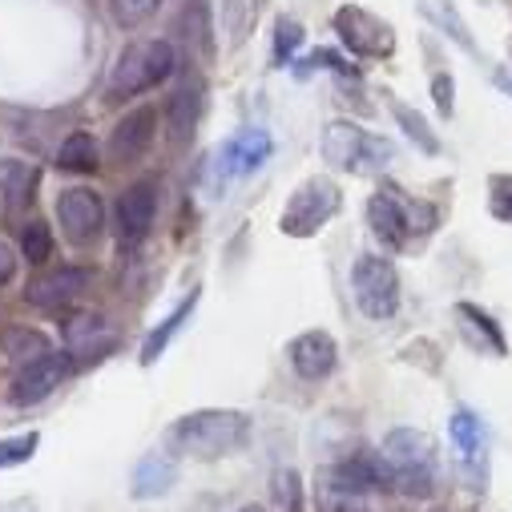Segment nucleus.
<instances>
[{"label":"nucleus","mask_w":512,"mask_h":512,"mask_svg":"<svg viewBox=\"0 0 512 512\" xmlns=\"http://www.w3.org/2000/svg\"><path fill=\"white\" fill-rule=\"evenodd\" d=\"M250 440V420L234 408H202L182 416L170 432H166V448L190 460H222L242 452Z\"/></svg>","instance_id":"f257e3e1"},{"label":"nucleus","mask_w":512,"mask_h":512,"mask_svg":"<svg viewBox=\"0 0 512 512\" xmlns=\"http://www.w3.org/2000/svg\"><path fill=\"white\" fill-rule=\"evenodd\" d=\"M436 222H440L436 206L408 198L400 186H379L367 198V226H371V234L388 250H404L412 238L432 234Z\"/></svg>","instance_id":"f03ea898"},{"label":"nucleus","mask_w":512,"mask_h":512,"mask_svg":"<svg viewBox=\"0 0 512 512\" xmlns=\"http://www.w3.org/2000/svg\"><path fill=\"white\" fill-rule=\"evenodd\" d=\"M383 460L392 468V480L404 496H432L440 480V452L436 440L420 428H396L383 436Z\"/></svg>","instance_id":"7ed1b4c3"},{"label":"nucleus","mask_w":512,"mask_h":512,"mask_svg":"<svg viewBox=\"0 0 512 512\" xmlns=\"http://www.w3.org/2000/svg\"><path fill=\"white\" fill-rule=\"evenodd\" d=\"M178 65V53L170 41H134L125 45L109 69V81H105V97L109 101H125V97H138V93H150L158 89Z\"/></svg>","instance_id":"20e7f679"},{"label":"nucleus","mask_w":512,"mask_h":512,"mask_svg":"<svg viewBox=\"0 0 512 512\" xmlns=\"http://www.w3.org/2000/svg\"><path fill=\"white\" fill-rule=\"evenodd\" d=\"M319 154L331 170L343 174H379L388 170V162L396 158V146L388 138L367 134L355 121H331L323 138H319Z\"/></svg>","instance_id":"39448f33"},{"label":"nucleus","mask_w":512,"mask_h":512,"mask_svg":"<svg viewBox=\"0 0 512 512\" xmlns=\"http://www.w3.org/2000/svg\"><path fill=\"white\" fill-rule=\"evenodd\" d=\"M343 206V190L331 182V178H307L295 186V194L287 198L283 206V218H279V230L287 238H315Z\"/></svg>","instance_id":"423d86ee"},{"label":"nucleus","mask_w":512,"mask_h":512,"mask_svg":"<svg viewBox=\"0 0 512 512\" xmlns=\"http://www.w3.org/2000/svg\"><path fill=\"white\" fill-rule=\"evenodd\" d=\"M271 154H275V142H271L267 130H238L234 138H226V142L218 146L210 170H206L214 198H222L226 186L250 178L254 170H263V166L271 162Z\"/></svg>","instance_id":"0eeeda50"},{"label":"nucleus","mask_w":512,"mask_h":512,"mask_svg":"<svg viewBox=\"0 0 512 512\" xmlns=\"http://www.w3.org/2000/svg\"><path fill=\"white\" fill-rule=\"evenodd\" d=\"M351 295L367 319H392L400 311V271L383 254H359L351 267Z\"/></svg>","instance_id":"6e6552de"},{"label":"nucleus","mask_w":512,"mask_h":512,"mask_svg":"<svg viewBox=\"0 0 512 512\" xmlns=\"http://www.w3.org/2000/svg\"><path fill=\"white\" fill-rule=\"evenodd\" d=\"M154 218H158V182L142 178L134 186H125L117 206H113V230H117V246L121 254L138 250L150 230H154Z\"/></svg>","instance_id":"1a4fd4ad"},{"label":"nucleus","mask_w":512,"mask_h":512,"mask_svg":"<svg viewBox=\"0 0 512 512\" xmlns=\"http://www.w3.org/2000/svg\"><path fill=\"white\" fill-rule=\"evenodd\" d=\"M335 33H339L343 49H351L355 57H367V61H383L396 53V29L359 5H343L335 13Z\"/></svg>","instance_id":"9d476101"},{"label":"nucleus","mask_w":512,"mask_h":512,"mask_svg":"<svg viewBox=\"0 0 512 512\" xmlns=\"http://www.w3.org/2000/svg\"><path fill=\"white\" fill-rule=\"evenodd\" d=\"M73 355L69 351H49V355H41V359H33V363H25V367H17V375H13V388H9V400L17 404V408H33V404H45L61 383L73 375Z\"/></svg>","instance_id":"9b49d317"},{"label":"nucleus","mask_w":512,"mask_h":512,"mask_svg":"<svg viewBox=\"0 0 512 512\" xmlns=\"http://www.w3.org/2000/svg\"><path fill=\"white\" fill-rule=\"evenodd\" d=\"M448 436H452V448H456L460 476L468 480L472 492H484L488 488V432H484L480 416H472L468 408H460L448 420Z\"/></svg>","instance_id":"f8f14e48"},{"label":"nucleus","mask_w":512,"mask_h":512,"mask_svg":"<svg viewBox=\"0 0 512 512\" xmlns=\"http://www.w3.org/2000/svg\"><path fill=\"white\" fill-rule=\"evenodd\" d=\"M57 222H61V234L73 242V246H93L105 230V206H101V194L89 190V186H73V190H61L57 198Z\"/></svg>","instance_id":"ddd939ff"},{"label":"nucleus","mask_w":512,"mask_h":512,"mask_svg":"<svg viewBox=\"0 0 512 512\" xmlns=\"http://www.w3.org/2000/svg\"><path fill=\"white\" fill-rule=\"evenodd\" d=\"M158 138V109L154 105H138L130 109L117 125H113V134H109V158L117 166H130L138 162Z\"/></svg>","instance_id":"4468645a"},{"label":"nucleus","mask_w":512,"mask_h":512,"mask_svg":"<svg viewBox=\"0 0 512 512\" xmlns=\"http://www.w3.org/2000/svg\"><path fill=\"white\" fill-rule=\"evenodd\" d=\"M93 275L85 267H57V271H45L37 275L29 287H25V299L37 307V311H65L73 307L85 291H89Z\"/></svg>","instance_id":"2eb2a0df"},{"label":"nucleus","mask_w":512,"mask_h":512,"mask_svg":"<svg viewBox=\"0 0 512 512\" xmlns=\"http://www.w3.org/2000/svg\"><path fill=\"white\" fill-rule=\"evenodd\" d=\"M287 359H291V367H295L299 379L319 383V379H327V375L335 371V363H339V343H335L327 331H303V335H295V339L287 343Z\"/></svg>","instance_id":"dca6fc26"},{"label":"nucleus","mask_w":512,"mask_h":512,"mask_svg":"<svg viewBox=\"0 0 512 512\" xmlns=\"http://www.w3.org/2000/svg\"><path fill=\"white\" fill-rule=\"evenodd\" d=\"M117 347V331L101 315H73L65 323V351L73 363H101Z\"/></svg>","instance_id":"f3484780"},{"label":"nucleus","mask_w":512,"mask_h":512,"mask_svg":"<svg viewBox=\"0 0 512 512\" xmlns=\"http://www.w3.org/2000/svg\"><path fill=\"white\" fill-rule=\"evenodd\" d=\"M178 452H170V448H154V452H146L142 460H138V468H134V480H130V492L138 496V500H158V496H166L174 484H178Z\"/></svg>","instance_id":"a211bd4d"},{"label":"nucleus","mask_w":512,"mask_h":512,"mask_svg":"<svg viewBox=\"0 0 512 512\" xmlns=\"http://www.w3.org/2000/svg\"><path fill=\"white\" fill-rule=\"evenodd\" d=\"M452 315H456L460 335H464L480 355H492V359H504V355H508L504 331H500V323H496L488 311H480L476 303H456Z\"/></svg>","instance_id":"6ab92c4d"},{"label":"nucleus","mask_w":512,"mask_h":512,"mask_svg":"<svg viewBox=\"0 0 512 512\" xmlns=\"http://www.w3.org/2000/svg\"><path fill=\"white\" fill-rule=\"evenodd\" d=\"M315 512H363V492L347 480L339 464L315 472Z\"/></svg>","instance_id":"aec40b11"},{"label":"nucleus","mask_w":512,"mask_h":512,"mask_svg":"<svg viewBox=\"0 0 512 512\" xmlns=\"http://www.w3.org/2000/svg\"><path fill=\"white\" fill-rule=\"evenodd\" d=\"M263 9H267V0H218V29H222V41H226L230 49L246 45L250 33H254V25H259V17H263Z\"/></svg>","instance_id":"412c9836"},{"label":"nucleus","mask_w":512,"mask_h":512,"mask_svg":"<svg viewBox=\"0 0 512 512\" xmlns=\"http://www.w3.org/2000/svg\"><path fill=\"white\" fill-rule=\"evenodd\" d=\"M49 351H53V343H49V335L37 331V327H21V323L0 327V355L13 359L17 367H25V363H33V359H41V355H49Z\"/></svg>","instance_id":"4be33fe9"},{"label":"nucleus","mask_w":512,"mask_h":512,"mask_svg":"<svg viewBox=\"0 0 512 512\" xmlns=\"http://www.w3.org/2000/svg\"><path fill=\"white\" fill-rule=\"evenodd\" d=\"M198 299H202V295H198V291H190V295H186V299H182V303H178V307H174V311H170V315H166V319L146 335V343H142V367H154V363L162 359V351L170 347V339H174V335L186 327V319L194 315Z\"/></svg>","instance_id":"5701e85b"},{"label":"nucleus","mask_w":512,"mask_h":512,"mask_svg":"<svg viewBox=\"0 0 512 512\" xmlns=\"http://www.w3.org/2000/svg\"><path fill=\"white\" fill-rule=\"evenodd\" d=\"M198 113H202V85L198 81H186L174 97H170V138L174 142H186L198 125Z\"/></svg>","instance_id":"b1692460"},{"label":"nucleus","mask_w":512,"mask_h":512,"mask_svg":"<svg viewBox=\"0 0 512 512\" xmlns=\"http://www.w3.org/2000/svg\"><path fill=\"white\" fill-rule=\"evenodd\" d=\"M33 190H37V166L21 158H0V194H5L9 206L33 202Z\"/></svg>","instance_id":"393cba45"},{"label":"nucleus","mask_w":512,"mask_h":512,"mask_svg":"<svg viewBox=\"0 0 512 512\" xmlns=\"http://www.w3.org/2000/svg\"><path fill=\"white\" fill-rule=\"evenodd\" d=\"M97 166H101V150H97L93 134L77 130V134H69V138L61 142V150H57V170H65V174H93Z\"/></svg>","instance_id":"a878e982"},{"label":"nucleus","mask_w":512,"mask_h":512,"mask_svg":"<svg viewBox=\"0 0 512 512\" xmlns=\"http://www.w3.org/2000/svg\"><path fill=\"white\" fill-rule=\"evenodd\" d=\"M388 105H392V113H396V121H400V130H404V134H408L424 154H440V138L432 134V125H428L412 105H404V101H400V97H392V93H388Z\"/></svg>","instance_id":"bb28decb"},{"label":"nucleus","mask_w":512,"mask_h":512,"mask_svg":"<svg viewBox=\"0 0 512 512\" xmlns=\"http://www.w3.org/2000/svg\"><path fill=\"white\" fill-rule=\"evenodd\" d=\"M21 259H25L29 267H45V263L53 259V230H49V222L29 218V222L21 226Z\"/></svg>","instance_id":"cd10ccee"},{"label":"nucleus","mask_w":512,"mask_h":512,"mask_svg":"<svg viewBox=\"0 0 512 512\" xmlns=\"http://www.w3.org/2000/svg\"><path fill=\"white\" fill-rule=\"evenodd\" d=\"M37 448H41V432L37 428L33 432H21V436H5V440H0V472L29 464L37 456Z\"/></svg>","instance_id":"c85d7f7f"},{"label":"nucleus","mask_w":512,"mask_h":512,"mask_svg":"<svg viewBox=\"0 0 512 512\" xmlns=\"http://www.w3.org/2000/svg\"><path fill=\"white\" fill-rule=\"evenodd\" d=\"M105 5H109V17L121 29H138L162 9V0H105Z\"/></svg>","instance_id":"c756f323"},{"label":"nucleus","mask_w":512,"mask_h":512,"mask_svg":"<svg viewBox=\"0 0 512 512\" xmlns=\"http://www.w3.org/2000/svg\"><path fill=\"white\" fill-rule=\"evenodd\" d=\"M488 210L496 222L512 226V174H492L488 178Z\"/></svg>","instance_id":"7c9ffc66"},{"label":"nucleus","mask_w":512,"mask_h":512,"mask_svg":"<svg viewBox=\"0 0 512 512\" xmlns=\"http://www.w3.org/2000/svg\"><path fill=\"white\" fill-rule=\"evenodd\" d=\"M303 45V25L291 21V17H279L275 25V65H287Z\"/></svg>","instance_id":"2f4dec72"},{"label":"nucleus","mask_w":512,"mask_h":512,"mask_svg":"<svg viewBox=\"0 0 512 512\" xmlns=\"http://www.w3.org/2000/svg\"><path fill=\"white\" fill-rule=\"evenodd\" d=\"M275 500L283 512H303V484H299V472L291 468H279L275 472Z\"/></svg>","instance_id":"473e14b6"},{"label":"nucleus","mask_w":512,"mask_h":512,"mask_svg":"<svg viewBox=\"0 0 512 512\" xmlns=\"http://www.w3.org/2000/svg\"><path fill=\"white\" fill-rule=\"evenodd\" d=\"M432 101H436V109L444 117H452V109H456V81L448 73H436L432 77Z\"/></svg>","instance_id":"72a5a7b5"},{"label":"nucleus","mask_w":512,"mask_h":512,"mask_svg":"<svg viewBox=\"0 0 512 512\" xmlns=\"http://www.w3.org/2000/svg\"><path fill=\"white\" fill-rule=\"evenodd\" d=\"M13 275H17V254L9 242H0V287L13 283Z\"/></svg>","instance_id":"f704fd0d"},{"label":"nucleus","mask_w":512,"mask_h":512,"mask_svg":"<svg viewBox=\"0 0 512 512\" xmlns=\"http://www.w3.org/2000/svg\"><path fill=\"white\" fill-rule=\"evenodd\" d=\"M0 512H37L33 500H13V504H0Z\"/></svg>","instance_id":"c9c22d12"},{"label":"nucleus","mask_w":512,"mask_h":512,"mask_svg":"<svg viewBox=\"0 0 512 512\" xmlns=\"http://www.w3.org/2000/svg\"><path fill=\"white\" fill-rule=\"evenodd\" d=\"M238 512H267V508H259V504H246V508H238Z\"/></svg>","instance_id":"e433bc0d"},{"label":"nucleus","mask_w":512,"mask_h":512,"mask_svg":"<svg viewBox=\"0 0 512 512\" xmlns=\"http://www.w3.org/2000/svg\"><path fill=\"white\" fill-rule=\"evenodd\" d=\"M432 512H444V508H432Z\"/></svg>","instance_id":"4c0bfd02"}]
</instances>
